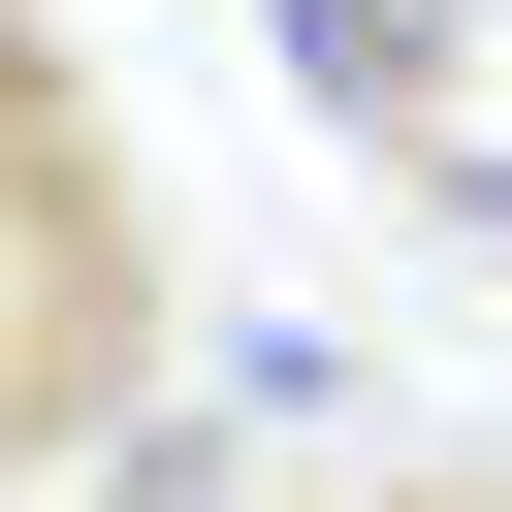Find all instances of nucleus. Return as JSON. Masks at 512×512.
Returning a JSON list of instances; mask_svg holds the SVG:
<instances>
[{
	"instance_id": "nucleus-1",
	"label": "nucleus",
	"mask_w": 512,
	"mask_h": 512,
	"mask_svg": "<svg viewBox=\"0 0 512 512\" xmlns=\"http://www.w3.org/2000/svg\"><path fill=\"white\" fill-rule=\"evenodd\" d=\"M288 64H320V96L384 128V96H416V0H288Z\"/></svg>"
},
{
	"instance_id": "nucleus-2",
	"label": "nucleus",
	"mask_w": 512,
	"mask_h": 512,
	"mask_svg": "<svg viewBox=\"0 0 512 512\" xmlns=\"http://www.w3.org/2000/svg\"><path fill=\"white\" fill-rule=\"evenodd\" d=\"M448 224H480V256H512V160H448Z\"/></svg>"
}]
</instances>
